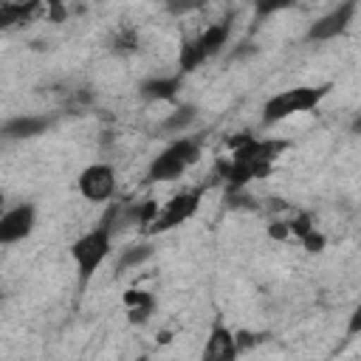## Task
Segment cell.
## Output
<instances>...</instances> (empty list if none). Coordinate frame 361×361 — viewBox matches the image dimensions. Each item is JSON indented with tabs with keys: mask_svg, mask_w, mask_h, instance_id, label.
<instances>
[{
	"mask_svg": "<svg viewBox=\"0 0 361 361\" xmlns=\"http://www.w3.org/2000/svg\"><path fill=\"white\" fill-rule=\"evenodd\" d=\"M288 144L290 141H282V138H251V135H243L234 144V152L228 155V161L217 164V172H220V180H223L226 192L248 189L251 180L265 178L271 172L274 161L279 158V152L288 149Z\"/></svg>",
	"mask_w": 361,
	"mask_h": 361,
	"instance_id": "6da1fadb",
	"label": "cell"
},
{
	"mask_svg": "<svg viewBox=\"0 0 361 361\" xmlns=\"http://www.w3.org/2000/svg\"><path fill=\"white\" fill-rule=\"evenodd\" d=\"M113 226H116V209H107V214L82 237H76L71 243V259L76 262V276H79V288H85L93 274L102 268V262L110 257L113 251Z\"/></svg>",
	"mask_w": 361,
	"mask_h": 361,
	"instance_id": "7a4b0ae2",
	"label": "cell"
},
{
	"mask_svg": "<svg viewBox=\"0 0 361 361\" xmlns=\"http://www.w3.org/2000/svg\"><path fill=\"white\" fill-rule=\"evenodd\" d=\"M330 90H333L330 82H324V85H296V87L279 90L262 104V124L271 127V124H279L290 116L310 113L327 99Z\"/></svg>",
	"mask_w": 361,
	"mask_h": 361,
	"instance_id": "3957f363",
	"label": "cell"
},
{
	"mask_svg": "<svg viewBox=\"0 0 361 361\" xmlns=\"http://www.w3.org/2000/svg\"><path fill=\"white\" fill-rule=\"evenodd\" d=\"M200 141L192 135H178L172 138L147 166V180L158 183V180H178L180 175H186L197 161H200Z\"/></svg>",
	"mask_w": 361,
	"mask_h": 361,
	"instance_id": "277c9868",
	"label": "cell"
},
{
	"mask_svg": "<svg viewBox=\"0 0 361 361\" xmlns=\"http://www.w3.org/2000/svg\"><path fill=\"white\" fill-rule=\"evenodd\" d=\"M228 37H231V14L223 17V20L209 23L203 31H197L192 39H186L180 45V56H178L180 73H192L203 62H209L212 56H217L223 51V45L228 42Z\"/></svg>",
	"mask_w": 361,
	"mask_h": 361,
	"instance_id": "5b68a950",
	"label": "cell"
},
{
	"mask_svg": "<svg viewBox=\"0 0 361 361\" xmlns=\"http://www.w3.org/2000/svg\"><path fill=\"white\" fill-rule=\"evenodd\" d=\"M200 197H203V189H189V192H180L175 197H169L152 217V223L147 226L149 234H161V231H169V228H178L183 226L186 220H192L200 209Z\"/></svg>",
	"mask_w": 361,
	"mask_h": 361,
	"instance_id": "8992f818",
	"label": "cell"
},
{
	"mask_svg": "<svg viewBox=\"0 0 361 361\" xmlns=\"http://www.w3.org/2000/svg\"><path fill=\"white\" fill-rule=\"evenodd\" d=\"M76 189H79V195H82L85 200H90V203H104V200H110V197L116 195V169H113L110 164H104V161L90 164V166H85V169L79 172Z\"/></svg>",
	"mask_w": 361,
	"mask_h": 361,
	"instance_id": "52a82bcc",
	"label": "cell"
},
{
	"mask_svg": "<svg viewBox=\"0 0 361 361\" xmlns=\"http://www.w3.org/2000/svg\"><path fill=\"white\" fill-rule=\"evenodd\" d=\"M355 11H358V3H355V0H347V3H341V6H336V8H330L327 14L316 17V20L310 23V28H307L305 37H307L310 42H327V39H336L338 34H344V31L350 28Z\"/></svg>",
	"mask_w": 361,
	"mask_h": 361,
	"instance_id": "ba28073f",
	"label": "cell"
},
{
	"mask_svg": "<svg viewBox=\"0 0 361 361\" xmlns=\"http://www.w3.org/2000/svg\"><path fill=\"white\" fill-rule=\"evenodd\" d=\"M37 226V206L34 203H20L11 206L0 214V245H14L31 237Z\"/></svg>",
	"mask_w": 361,
	"mask_h": 361,
	"instance_id": "9c48e42d",
	"label": "cell"
},
{
	"mask_svg": "<svg viewBox=\"0 0 361 361\" xmlns=\"http://www.w3.org/2000/svg\"><path fill=\"white\" fill-rule=\"evenodd\" d=\"M237 355H240V350H237V341H234V330L217 319L212 324L209 336H206L200 361H237Z\"/></svg>",
	"mask_w": 361,
	"mask_h": 361,
	"instance_id": "30bf717a",
	"label": "cell"
},
{
	"mask_svg": "<svg viewBox=\"0 0 361 361\" xmlns=\"http://www.w3.org/2000/svg\"><path fill=\"white\" fill-rule=\"evenodd\" d=\"M51 124L54 118L48 116H14L0 124V135L3 138H34V135H42Z\"/></svg>",
	"mask_w": 361,
	"mask_h": 361,
	"instance_id": "8fae6325",
	"label": "cell"
},
{
	"mask_svg": "<svg viewBox=\"0 0 361 361\" xmlns=\"http://www.w3.org/2000/svg\"><path fill=\"white\" fill-rule=\"evenodd\" d=\"M180 85H183L180 73H175V76H149L138 85V93L147 102H172L178 96Z\"/></svg>",
	"mask_w": 361,
	"mask_h": 361,
	"instance_id": "7c38bea8",
	"label": "cell"
},
{
	"mask_svg": "<svg viewBox=\"0 0 361 361\" xmlns=\"http://www.w3.org/2000/svg\"><path fill=\"white\" fill-rule=\"evenodd\" d=\"M45 8L39 3H0V31H11L20 25H28L37 14Z\"/></svg>",
	"mask_w": 361,
	"mask_h": 361,
	"instance_id": "4fadbf2b",
	"label": "cell"
},
{
	"mask_svg": "<svg viewBox=\"0 0 361 361\" xmlns=\"http://www.w3.org/2000/svg\"><path fill=\"white\" fill-rule=\"evenodd\" d=\"M124 310H127V322L130 324H147L152 310H155V296L147 293V290L130 288L124 293Z\"/></svg>",
	"mask_w": 361,
	"mask_h": 361,
	"instance_id": "5bb4252c",
	"label": "cell"
},
{
	"mask_svg": "<svg viewBox=\"0 0 361 361\" xmlns=\"http://www.w3.org/2000/svg\"><path fill=\"white\" fill-rule=\"evenodd\" d=\"M195 118H197V107L195 104H189V102H183V104H178L161 124H158V130L161 133H166V135H183L192 124H195Z\"/></svg>",
	"mask_w": 361,
	"mask_h": 361,
	"instance_id": "9a60e30c",
	"label": "cell"
},
{
	"mask_svg": "<svg viewBox=\"0 0 361 361\" xmlns=\"http://www.w3.org/2000/svg\"><path fill=\"white\" fill-rule=\"evenodd\" d=\"M152 257H155V245L152 243H133V245L121 248V254L116 259V274H127L133 268H141Z\"/></svg>",
	"mask_w": 361,
	"mask_h": 361,
	"instance_id": "2e32d148",
	"label": "cell"
},
{
	"mask_svg": "<svg viewBox=\"0 0 361 361\" xmlns=\"http://www.w3.org/2000/svg\"><path fill=\"white\" fill-rule=\"evenodd\" d=\"M110 48L118 51V54H130L138 48V31L130 28V25H121L113 37H110Z\"/></svg>",
	"mask_w": 361,
	"mask_h": 361,
	"instance_id": "e0dca14e",
	"label": "cell"
},
{
	"mask_svg": "<svg viewBox=\"0 0 361 361\" xmlns=\"http://www.w3.org/2000/svg\"><path fill=\"white\" fill-rule=\"evenodd\" d=\"M299 243H302L310 254H319V251H324V245H327V240H324V234H322L319 228H310L305 237H299Z\"/></svg>",
	"mask_w": 361,
	"mask_h": 361,
	"instance_id": "ac0fdd59",
	"label": "cell"
},
{
	"mask_svg": "<svg viewBox=\"0 0 361 361\" xmlns=\"http://www.w3.org/2000/svg\"><path fill=\"white\" fill-rule=\"evenodd\" d=\"M361 327V310H353V319H350V336H355Z\"/></svg>",
	"mask_w": 361,
	"mask_h": 361,
	"instance_id": "d6986e66",
	"label": "cell"
},
{
	"mask_svg": "<svg viewBox=\"0 0 361 361\" xmlns=\"http://www.w3.org/2000/svg\"><path fill=\"white\" fill-rule=\"evenodd\" d=\"M0 299H3V293H0Z\"/></svg>",
	"mask_w": 361,
	"mask_h": 361,
	"instance_id": "ffe728a7",
	"label": "cell"
}]
</instances>
